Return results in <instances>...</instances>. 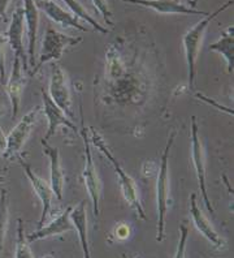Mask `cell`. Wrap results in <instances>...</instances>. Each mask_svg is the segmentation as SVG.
<instances>
[{
	"label": "cell",
	"instance_id": "obj_3",
	"mask_svg": "<svg viewBox=\"0 0 234 258\" xmlns=\"http://www.w3.org/2000/svg\"><path fill=\"white\" fill-rule=\"evenodd\" d=\"M91 129V137L90 139L91 144H94V146L98 149V150L107 158V161H109V163L112 164L113 170H115L116 175L119 176L120 181V188H121L122 196H124L125 201L128 202L130 209L135 213L138 218L140 219H146V213L143 210V206H142V202L139 200V195H138V188L135 185L134 180L131 179L128 175V172L122 168V166L120 164V162L115 158V155L112 154V151L109 150V148L107 146L104 139L100 136L99 132H97L94 128Z\"/></svg>",
	"mask_w": 234,
	"mask_h": 258
},
{
	"label": "cell",
	"instance_id": "obj_12",
	"mask_svg": "<svg viewBox=\"0 0 234 258\" xmlns=\"http://www.w3.org/2000/svg\"><path fill=\"white\" fill-rule=\"evenodd\" d=\"M19 159H20V164H21L22 170H24V172L26 173V176H28L31 186H33V189H34L35 195L38 196L39 201L42 202V214H41V219H39V223H38V228H41V227L44 224L47 215H48V213H50L51 210V201H52V197H53L52 189H51L50 183H48V181L42 179L41 176H38L37 173L33 171L30 164L26 163L22 158H19Z\"/></svg>",
	"mask_w": 234,
	"mask_h": 258
},
{
	"label": "cell",
	"instance_id": "obj_11",
	"mask_svg": "<svg viewBox=\"0 0 234 258\" xmlns=\"http://www.w3.org/2000/svg\"><path fill=\"white\" fill-rule=\"evenodd\" d=\"M24 30H25V22H24V10L22 7H17L12 15L10 28L7 32V41L10 43L11 48L15 52V56L19 57L24 70H28V56L24 48Z\"/></svg>",
	"mask_w": 234,
	"mask_h": 258
},
{
	"label": "cell",
	"instance_id": "obj_30",
	"mask_svg": "<svg viewBox=\"0 0 234 258\" xmlns=\"http://www.w3.org/2000/svg\"><path fill=\"white\" fill-rule=\"evenodd\" d=\"M52 2H59V0H52Z\"/></svg>",
	"mask_w": 234,
	"mask_h": 258
},
{
	"label": "cell",
	"instance_id": "obj_28",
	"mask_svg": "<svg viewBox=\"0 0 234 258\" xmlns=\"http://www.w3.org/2000/svg\"><path fill=\"white\" fill-rule=\"evenodd\" d=\"M11 0H0V19L6 16L8 6H10Z\"/></svg>",
	"mask_w": 234,
	"mask_h": 258
},
{
	"label": "cell",
	"instance_id": "obj_22",
	"mask_svg": "<svg viewBox=\"0 0 234 258\" xmlns=\"http://www.w3.org/2000/svg\"><path fill=\"white\" fill-rule=\"evenodd\" d=\"M29 244L30 242L26 240L25 231H24V223H22V221L19 218L17 219V236H16L15 258H34Z\"/></svg>",
	"mask_w": 234,
	"mask_h": 258
},
{
	"label": "cell",
	"instance_id": "obj_24",
	"mask_svg": "<svg viewBox=\"0 0 234 258\" xmlns=\"http://www.w3.org/2000/svg\"><path fill=\"white\" fill-rule=\"evenodd\" d=\"M95 7V10L102 15L104 20V24L108 26H113V21H112V12L109 10L108 2L107 0H91Z\"/></svg>",
	"mask_w": 234,
	"mask_h": 258
},
{
	"label": "cell",
	"instance_id": "obj_2",
	"mask_svg": "<svg viewBox=\"0 0 234 258\" xmlns=\"http://www.w3.org/2000/svg\"><path fill=\"white\" fill-rule=\"evenodd\" d=\"M176 132L171 133L160 159L159 171L156 177V209H158V235L156 241L162 242L166 236V219L171 204V183H169V155L173 148Z\"/></svg>",
	"mask_w": 234,
	"mask_h": 258
},
{
	"label": "cell",
	"instance_id": "obj_6",
	"mask_svg": "<svg viewBox=\"0 0 234 258\" xmlns=\"http://www.w3.org/2000/svg\"><path fill=\"white\" fill-rule=\"evenodd\" d=\"M191 161H193V166L195 168V175H197L203 202L206 205L208 213L213 214L215 209H213V205L208 196V190H207L206 157H204V150H203L199 136V126H198L197 117L195 116L191 117Z\"/></svg>",
	"mask_w": 234,
	"mask_h": 258
},
{
	"label": "cell",
	"instance_id": "obj_27",
	"mask_svg": "<svg viewBox=\"0 0 234 258\" xmlns=\"http://www.w3.org/2000/svg\"><path fill=\"white\" fill-rule=\"evenodd\" d=\"M6 136L3 133V129H2V124H0V159L4 157V151H6Z\"/></svg>",
	"mask_w": 234,
	"mask_h": 258
},
{
	"label": "cell",
	"instance_id": "obj_1",
	"mask_svg": "<svg viewBox=\"0 0 234 258\" xmlns=\"http://www.w3.org/2000/svg\"><path fill=\"white\" fill-rule=\"evenodd\" d=\"M233 0H229L226 3L222 4L221 7H218L217 10L212 13H208L207 16H203L202 20L195 24L193 28H190L185 33L184 38H182V46H184L185 52V60H186V68H187V84L189 88L194 89L195 86V76H197V60L199 56V51L202 47V42L204 34H206L207 29L211 25V22L221 15L224 11L230 8L233 6Z\"/></svg>",
	"mask_w": 234,
	"mask_h": 258
},
{
	"label": "cell",
	"instance_id": "obj_29",
	"mask_svg": "<svg viewBox=\"0 0 234 258\" xmlns=\"http://www.w3.org/2000/svg\"><path fill=\"white\" fill-rule=\"evenodd\" d=\"M134 258H142V257H140V255H137V257H134Z\"/></svg>",
	"mask_w": 234,
	"mask_h": 258
},
{
	"label": "cell",
	"instance_id": "obj_20",
	"mask_svg": "<svg viewBox=\"0 0 234 258\" xmlns=\"http://www.w3.org/2000/svg\"><path fill=\"white\" fill-rule=\"evenodd\" d=\"M209 51L217 52L218 55H221L222 59L226 63V68H228V73L233 72L234 67V26L230 25L226 29H224V32L221 33L220 38L213 43L209 44Z\"/></svg>",
	"mask_w": 234,
	"mask_h": 258
},
{
	"label": "cell",
	"instance_id": "obj_26",
	"mask_svg": "<svg viewBox=\"0 0 234 258\" xmlns=\"http://www.w3.org/2000/svg\"><path fill=\"white\" fill-rule=\"evenodd\" d=\"M0 22H2V19H0ZM7 43H8L7 37L4 34H2V32H0V82H2L3 85H6L7 81L6 56H4V47H6Z\"/></svg>",
	"mask_w": 234,
	"mask_h": 258
},
{
	"label": "cell",
	"instance_id": "obj_10",
	"mask_svg": "<svg viewBox=\"0 0 234 258\" xmlns=\"http://www.w3.org/2000/svg\"><path fill=\"white\" fill-rule=\"evenodd\" d=\"M125 3L134 4V6L144 7L155 11L160 15H191V16H207L208 12L198 11L193 7L181 3L180 0H122Z\"/></svg>",
	"mask_w": 234,
	"mask_h": 258
},
{
	"label": "cell",
	"instance_id": "obj_17",
	"mask_svg": "<svg viewBox=\"0 0 234 258\" xmlns=\"http://www.w3.org/2000/svg\"><path fill=\"white\" fill-rule=\"evenodd\" d=\"M189 211H190L194 226L197 227V230L202 233L203 236L206 237V239L208 240L213 246H216V248H224L225 240L216 232V230L213 228L212 224L209 223V221L207 219L206 215L203 214V211L199 209L197 202V195H195V193H191L190 196V209H189Z\"/></svg>",
	"mask_w": 234,
	"mask_h": 258
},
{
	"label": "cell",
	"instance_id": "obj_19",
	"mask_svg": "<svg viewBox=\"0 0 234 258\" xmlns=\"http://www.w3.org/2000/svg\"><path fill=\"white\" fill-rule=\"evenodd\" d=\"M69 218L73 224L74 231H77L80 244H81L84 258H91L90 245L88 239V213H86V202L81 201L80 204L72 208L69 213Z\"/></svg>",
	"mask_w": 234,
	"mask_h": 258
},
{
	"label": "cell",
	"instance_id": "obj_5",
	"mask_svg": "<svg viewBox=\"0 0 234 258\" xmlns=\"http://www.w3.org/2000/svg\"><path fill=\"white\" fill-rule=\"evenodd\" d=\"M81 137L84 140L85 145V168L82 172L84 183L86 186V190L89 193V197L93 204V211L95 217H99L100 209V195H102V183H100L99 175L95 164H94L93 153H91V142L88 136V129L85 125L84 120H81Z\"/></svg>",
	"mask_w": 234,
	"mask_h": 258
},
{
	"label": "cell",
	"instance_id": "obj_16",
	"mask_svg": "<svg viewBox=\"0 0 234 258\" xmlns=\"http://www.w3.org/2000/svg\"><path fill=\"white\" fill-rule=\"evenodd\" d=\"M24 86H25V76H24V68L20 61L19 57L13 59L12 71L11 76L7 77L6 81V92L8 94V98L11 101L12 106V117L15 119L17 116L20 110V104H21L22 92H24Z\"/></svg>",
	"mask_w": 234,
	"mask_h": 258
},
{
	"label": "cell",
	"instance_id": "obj_8",
	"mask_svg": "<svg viewBox=\"0 0 234 258\" xmlns=\"http://www.w3.org/2000/svg\"><path fill=\"white\" fill-rule=\"evenodd\" d=\"M48 95L69 117H73L72 95L69 89L68 76L59 64L51 66V79Z\"/></svg>",
	"mask_w": 234,
	"mask_h": 258
},
{
	"label": "cell",
	"instance_id": "obj_23",
	"mask_svg": "<svg viewBox=\"0 0 234 258\" xmlns=\"http://www.w3.org/2000/svg\"><path fill=\"white\" fill-rule=\"evenodd\" d=\"M8 196L6 190H0V258L4 246V237H6L7 228H8Z\"/></svg>",
	"mask_w": 234,
	"mask_h": 258
},
{
	"label": "cell",
	"instance_id": "obj_9",
	"mask_svg": "<svg viewBox=\"0 0 234 258\" xmlns=\"http://www.w3.org/2000/svg\"><path fill=\"white\" fill-rule=\"evenodd\" d=\"M41 94L42 101H43V112L47 117V123H48L47 132L43 137L44 141H48L51 137L56 135L59 126H65L73 132H77V126L70 120V117L51 99V97L44 89H41Z\"/></svg>",
	"mask_w": 234,
	"mask_h": 258
},
{
	"label": "cell",
	"instance_id": "obj_7",
	"mask_svg": "<svg viewBox=\"0 0 234 258\" xmlns=\"http://www.w3.org/2000/svg\"><path fill=\"white\" fill-rule=\"evenodd\" d=\"M41 111V107L37 106L31 111H29L26 115H24L19 123L16 124L15 128L10 132V135L6 137V151H4L3 158H11L15 157L16 154H19L21 149L24 148L25 142L28 141L29 136H30L31 131L34 128L35 123H37L38 113Z\"/></svg>",
	"mask_w": 234,
	"mask_h": 258
},
{
	"label": "cell",
	"instance_id": "obj_14",
	"mask_svg": "<svg viewBox=\"0 0 234 258\" xmlns=\"http://www.w3.org/2000/svg\"><path fill=\"white\" fill-rule=\"evenodd\" d=\"M22 10H24V22L26 26L28 35V61L30 67L35 66V46H37L38 26H39V10H38L35 0H22Z\"/></svg>",
	"mask_w": 234,
	"mask_h": 258
},
{
	"label": "cell",
	"instance_id": "obj_13",
	"mask_svg": "<svg viewBox=\"0 0 234 258\" xmlns=\"http://www.w3.org/2000/svg\"><path fill=\"white\" fill-rule=\"evenodd\" d=\"M43 153L50 159V186L52 189L53 196L59 201L62 200L64 195V185H65V173L60 162V151L57 148H53L48 144V141L41 140Z\"/></svg>",
	"mask_w": 234,
	"mask_h": 258
},
{
	"label": "cell",
	"instance_id": "obj_18",
	"mask_svg": "<svg viewBox=\"0 0 234 258\" xmlns=\"http://www.w3.org/2000/svg\"><path fill=\"white\" fill-rule=\"evenodd\" d=\"M72 208L73 206L69 205L68 208L62 211L59 217L55 218V219H53L51 223L47 224V226H42L41 228H38L35 232L28 235V236H26V240H28L29 242H33L38 241V240L48 239V237L52 236H59V235L68 232V231H74L72 222H70V218H69V213H70Z\"/></svg>",
	"mask_w": 234,
	"mask_h": 258
},
{
	"label": "cell",
	"instance_id": "obj_15",
	"mask_svg": "<svg viewBox=\"0 0 234 258\" xmlns=\"http://www.w3.org/2000/svg\"><path fill=\"white\" fill-rule=\"evenodd\" d=\"M37 3L38 10L43 11L46 13V16L51 20L52 22L57 24V25L62 26V28H72L80 32H89V29L86 26L81 25L80 21L73 16L72 13L65 11L57 2H52V0H39L35 2Z\"/></svg>",
	"mask_w": 234,
	"mask_h": 258
},
{
	"label": "cell",
	"instance_id": "obj_4",
	"mask_svg": "<svg viewBox=\"0 0 234 258\" xmlns=\"http://www.w3.org/2000/svg\"><path fill=\"white\" fill-rule=\"evenodd\" d=\"M81 42V37H70V35L62 34V33L48 26L46 29V33H44L43 41H42L39 60H38V63H35L33 73L37 75L44 64L60 60L69 47L77 46Z\"/></svg>",
	"mask_w": 234,
	"mask_h": 258
},
{
	"label": "cell",
	"instance_id": "obj_21",
	"mask_svg": "<svg viewBox=\"0 0 234 258\" xmlns=\"http://www.w3.org/2000/svg\"><path fill=\"white\" fill-rule=\"evenodd\" d=\"M62 2L66 4V7L70 10V13H72L75 19L84 20L88 25H90L91 28H93L94 30H97L98 33H102V34H107V33H108V29L104 28L103 25H100L99 22L91 16L90 13L88 12V10H86L78 0H62Z\"/></svg>",
	"mask_w": 234,
	"mask_h": 258
},
{
	"label": "cell",
	"instance_id": "obj_25",
	"mask_svg": "<svg viewBox=\"0 0 234 258\" xmlns=\"http://www.w3.org/2000/svg\"><path fill=\"white\" fill-rule=\"evenodd\" d=\"M187 236H189V230H187L186 224H181V226H180V240H178L177 250H176V254L173 258H185Z\"/></svg>",
	"mask_w": 234,
	"mask_h": 258
}]
</instances>
